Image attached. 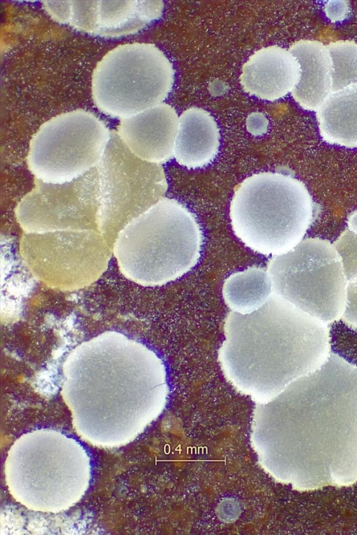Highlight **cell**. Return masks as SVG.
<instances>
[{
  "label": "cell",
  "mask_w": 357,
  "mask_h": 535,
  "mask_svg": "<svg viewBox=\"0 0 357 535\" xmlns=\"http://www.w3.org/2000/svg\"><path fill=\"white\" fill-rule=\"evenodd\" d=\"M251 442L261 466L296 490L357 481V366L330 352L317 370L257 403Z\"/></svg>",
  "instance_id": "6da1fadb"
},
{
  "label": "cell",
  "mask_w": 357,
  "mask_h": 535,
  "mask_svg": "<svg viewBox=\"0 0 357 535\" xmlns=\"http://www.w3.org/2000/svg\"><path fill=\"white\" fill-rule=\"evenodd\" d=\"M327 325L273 293L252 313L227 316L218 350L221 369L238 391L257 403L268 401L326 362Z\"/></svg>",
  "instance_id": "7a4b0ae2"
},
{
  "label": "cell",
  "mask_w": 357,
  "mask_h": 535,
  "mask_svg": "<svg viewBox=\"0 0 357 535\" xmlns=\"http://www.w3.org/2000/svg\"><path fill=\"white\" fill-rule=\"evenodd\" d=\"M63 372L64 396L76 408H128L150 420L167 401L162 359L119 332H104L76 346Z\"/></svg>",
  "instance_id": "3957f363"
},
{
  "label": "cell",
  "mask_w": 357,
  "mask_h": 535,
  "mask_svg": "<svg viewBox=\"0 0 357 535\" xmlns=\"http://www.w3.org/2000/svg\"><path fill=\"white\" fill-rule=\"evenodd\" d=\"M203 233L195 215L178 201L162 198L130 222L112 252L121 273L145 286L166 284L194 268Z\"/></svg>",
  "instance_id": "277c9868"
},
{
  "label": "cell",
  "mask_w": 357,
  "mask_h": 535,
  "mask_svg": "<svg viewBox=\"0 0 357 535\" xmlns=\"http://www.w3.org/2000/svg\"><path fill=\"white\" fill-rule=\"evenodd\" d=\"M312 213L305 185L275 172L246 178L235 189L229 207L235 235L252 251L266 256L285 253L303 240Z\"/></svg>",
  "instance_id": "5b68a950"
},
{
  "label": "cell",
  "mask_w": 357,
  "mask_h": 535,
  "mask_svg": "<svg viewBox=\"0 0 357 535\" xmlns=\"http://www.w3.org/2000/svg\"><path fill=\"white\" fill-rule=\"evenodd\" d=\"M174 82L172 63L155 45H120L96 64L92 98L102 113L123 119L162 103Z\"/></svg>",
  "instance_id": "8992f818"
},
{
  "label": "cell",
  "mask_w": 357,
  "mask_h": 535,
  "mask_svg": "<svg viewBox=\"0 0 357 535\" xmlns=\"http://www.w3.org/2000/svg\"><path fill=\"white\" fill-rule=\"evenodd\" d=\"M273 293L328 324L344 311L347 279L333 246L320 238L301 240L268 262Z\"/></svg>",
  "instance_id": "52a82bcc"
},
{
  "label": "cell",
  "mask_w": 357,
  "mask_h": 535,
  "mask_svg": "<svg viewBox=\"0 0 357 535\" xmlns=\"http://www.w3.org/2000/svg\"><path fill=\"white\" fill-rule=\"evenodd\" d=\"M99 230L109 247L130 222L161 199L167 181L161 164L144 160L126 146L116 130L98 164Z\"/></svg>",
  "instance_id": "ba28073f"
},
{
  "label": "cell",
  "mask_w": 357,
  "mask_h": 535,
  "mask_svg": "<svg viewBox=\"0 0 357 535\" xmlns=\"http://www.w3.org/2000/svg\"><path fill=\"white\" fill-rule=\"evenodd\" d=\"M111 130L94 114L75 109L56 115L33 135L27 164L35 178L62 184L97 167Z\"/></svg>",
  "instance_id": "9c48e42d"
},
{
  "label": "cell",
  "mask_w": 357,
  "mask_h": 535,
  "mask_svg": "<svg viewBox=\"0 0 357 535\" xmlns=\"http://www.w3.org/2000/svg\"><path fill=\"white\" fill-rule=\"evenodd\" d=\"M20 254L33 275L50 288L75 290L106 270L112 249L96 231L24 233Z\"/></svg>",
  "instance_id": "30bf717a"
},
{
  "label": "cell",
  "mask_w": 357,
  "mask_h": 535,
  "mask_svg": "<svg viewBox=\"0 0 357 535\" xmlns=\"http://www.w3.org/2000/svg\"><path fill=\"white\" fill-rule=\"evenodd\" d=\"M100 178L95 167L62 184L35 178L34 187L17 206L16 217L24 233L100 232Z\"/></svg>",
  "instance_id": "8fae6325"
},
{
  "label": "cell",
  "mask_w": 357,
  "mask_h": 535,
  "mask_svg": "<svg viewBox=\"0 0 357 535\" xmlns=\"http://www.w3.org/2000/svg\"><path fill=\"white\" fill-rule=\"evenodd\" d=\"M68 24L89 34L116 38L135 33L159 19L161 1H70Z\"/></svg>",
  "instance_id": "7c38bea8"
},
{
  "label": "cell",
  "mask_w": 357,
  "mask_h": 535,
  "mask_svg": "<svg viewBox=\"0 0 357 535\" xmlns=\"http://www.w3.org/2000/svg\"><path fill=\"white\" fill-rule=\"evenodd\" d=\"M178 120L174 108L162 102L121 119L116 132L137 157L161 164L174 156Z\"/></svg>",
  "instance_id": "4fadbf2b"
},
{
  "label": "cell",
  "mask_w": 357,
  "mask_h": 535,
  "mask_svg": "<svg viewBox=\"0 0 357 535\" xmlns=\"http://www.w3.org/2000/svg\"><path fill=\"white\" fill-rule=\"evenodd\" d=\"M300 76V65L289 50L271 45L250 56L242 66L239 79L245 92L275 101L291 92Z\"/></svg>",
  "instance_id": "5bb4252c"
},
{
  "label": "cell",
  "mask_w": 357,
  "mask_h": 535,
  "mask_svg": "<svg viewBox=\"0 0 357 535\" xmlns=\"http://www.w3.org/2000/svg\"><path fill=\"white\" fill-rule=\"evenodd\" d=\"M301 68L291 95L305 109L317 111L332 93V62L329 51L317 40H300L289 49Z\"/></svg>",
  "instance_id": "9a60e30c"
},
{
  "label": "cell",
  "mask_w": 357,
  "mask_h": 535,
  "mask_svg": "<svg viewBox=\"0 0 357 535\" xmlns=\"http://www.w3.org/2000/svg\"><path fill=\"white\" fill-rule=\"evenodd\" d=\"M220 139L218 124L209 112L190 107L179 116L174 157L186 168H202L217 156Z\"/></svg>",
  "instance_id": "2e32d148"
},
{
  "label": "cell",
  "mask_w": 357,
  "mask_h": 535,
  "mask_svg": "<svg viewBox=\"0 0 357 535\" xmlns=\"http://www.w3.org/2000/svg\"><path fill=\"white\" fill-rule=\"evenodd\" d=\"M324 141L357 148V84L332 93L317 111Z\"/></svg>",
  "instance_id": "e0dca14e"
},
{
  "label": "cell",
  "mask_w": 357,
  "mask_h": 535,
  "mask_svg": "<svg viewBox=\"0 0 357 535\" xmlns=\"http://www.w3.org/2000/svg\"><path fill=\"white\" fill-rule=\"evenodd\" d=\"M222 296L231 311L245 314L262 307L273 294L271 277L264 268L249 267L229 275Z\"/></svg>",
  "instance_id": "ac0fdd59"
},
{
  "label": "cell",
  "mask_w": 357,
  "mask_h": 535,
  "mask_svg": "<svg viewBox=\"0 0 357 535\" xmlns=\"http://www.w3.org/2000/svg\"><path fill=\"white\" fill-rule=\"evenodd\" d=\"M326 47L332 62V93L357 84V42L341 40Z\"/></svg>",
  "instance_id": "d6986e66"
},
{
  "label": "cell",
  "mask_w": 357,
  "mask_h": 535,
  "mask_svg": "<svg viewBox=\"0 0 357 535\" xmlns=\"http://www.w3.org/2000/svg\"><path fill=\"white\" fill-rule=\"evenodd\" d=\"M342 262L347 281L357 278V233L345 230L333 244Z\"/></svg>",
  "instance_id": "ffe728a7"
},
{
  "label": "cell",
  "mask_w": 357,
  "mask_h": 535,
  "mask_svg": "<svg viewBox=\"0 0 357 535\" xmlns=\"http://www.w3.org/2000/svg\"><path fill=\"white\" fill-rule=\"evenodd\" d=\"M343 320L357 329V278L347 284Z\"/></svg>",
  "instance_id": "44dd1931"
},
{
  "label": "cell",
  "mask_w": 357,
  "mask_h": 535,
  "mask_svg": "<svg viewBox=\"0 0 357 535\" xmlns=\"http://www.w3.org/2000/svg\"><path fill=\"white\" fill-rule=\"evenodd\" d=\"M327 17L333 22L344 20L350 13V5L347 1H331L324 6Z\"/></svg>",
  "instance_id": "7402d4cb"
},
{
  "label": "cell",
  "mask_w": 357,
  "mask_h": 535,
  "mask_svg": "<svg viewBox=\"0 0 357 535\" xmlns=\"http://www.w3.org/2000/svg\"><path fill=\"white\" fill-rule=\"evenodd\" d=\"M347 222L349 228L357 233V210L349 216Z\"/></svg>",
  "instance_id": "603a6c76"
}]
</instances>
